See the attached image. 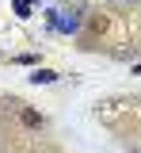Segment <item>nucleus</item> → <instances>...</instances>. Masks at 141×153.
I'll return each mask as SVG.
<instances>
[{"mask_svg":"<svg viewBox=\"0 0 141 153\" xmlns=\"http://www.w3.org/2000/svg\"><path fill=\"white\" fill-rule=\"evenodd\" d=\"M15 115L23 119V126H31V130H42V115L31 111V107H15Z\"/></svg>","mask_w":141,"mask_h":153,"instance_id":"nucleus-1","label":"nucleus"},{"mask_svg":"<svg viewBox=\"0 0 141 153\" xmlns=\"http://www.w3.org/2000/svg\"><path fill=\"white\" fill-rule=\"evenodd\" d=\"M31 80H35V84H54V80H57V73H50V69H35V73H31Z\"/></svg>","mask_w":141,"mask_h":153,"instance_id":"nucleus-2","label":"nucleus"},{"mask_svg":"<svg viewBox=\"0 0 141 153\" xmlns=\"http://www.w3.org/2000/svg\"><path fill=\"white\" fill-rule=\"evenodd\" d=\"M137 153H141V149H137Z\"/></svg>","mask_w":141,"mask_h":153,"instance_id":"nucleus-4","label":"nucleus"},{"mask_svg":"<svg viewBox=\"0 0 141 153\" xmlns=\"http://www.w3.org/2000/svg\"><path fill=\"white\" fill-rule=\"evenodd\" d=\"M15 12H19V16H31V4H27V0H15Z\"/></svg>","mask_w":141,"mask_h":153,"instance_id":"nucleus-3","label":"nucleus"}]
</instances>
